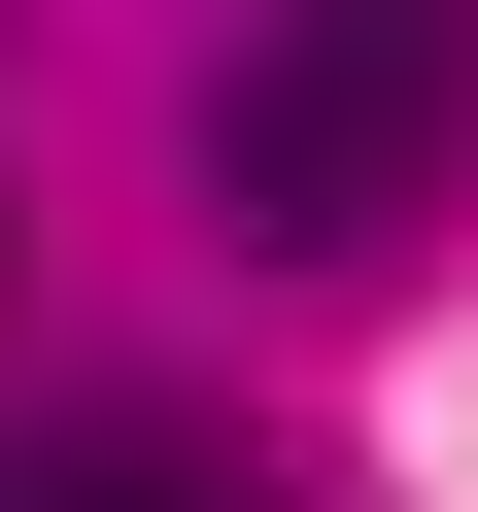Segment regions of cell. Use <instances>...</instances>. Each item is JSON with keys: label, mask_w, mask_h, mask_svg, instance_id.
Here are the masks:
<instances>
[{"label": "cell", "mask_w": 478, "mask_h": 512, "mask_svg": "<svg viewBox=\"0 0 478 512\" xmlns=\"http://www.w3.org/2000/svg\"><path fill=\"white\" fill-rule=\"evenodd\" d=\"M0 512H274L205 410H0Z\"/></svg>", "instance_id": "2"}, {"label": "cell", "mask_w": 478, "mask_h": 512, "mask_svg": "<svg viewBox=\"0 0 478 512\" xmlns=\"http://www.w3.org/2000/svg\"><path fill=\"white\" fill-rule=\"evenodd\" d=\"M444 137H478V0H274V35H239V103H205V205L342 274V239L444 205Z\"/></svg>", "instance_id": "1"}]
</instances>
